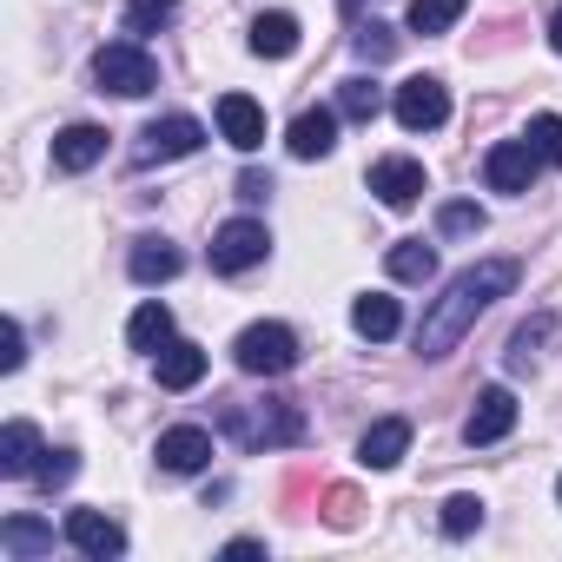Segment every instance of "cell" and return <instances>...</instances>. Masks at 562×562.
Returning a JSON list of instances; mask_svg holds the SVG:
<instances>
[{"label":"cell","mask_w":562,"mask_h":562,"mask_svg":"<svg viewBox=\"0 0 562 562\" xmlns=\"http://www.w3.org/2000/svg\"><path fill=\"white\" fill-rule=\"evenodd\" d=\"M251 555H265V542H251V536L245 542H225V562H251Z\"/></svg>","instance_id":"obj_37"},{"label":"cell","mask_w":562,"mask_h":562,"mask_svg":"<svg viewBox=\"0 0 562 562\" xmlns=\"http://www.w3.org/2000/svg\"><path fill=\"white\" fill-rule=\"evenodd\" d=\"M351 325H358V338H371V345H384V338H397V325H404V312H397V299H384V292H364V299L351 305Z\"/></svg>","instance_id":"obj_19"},{"label":"cell","mask_w":562,"mask_h":562,"mask_svg":"<svg viewBox=\"0 0 562 562\" xmlns=\"http://www.w3.org/2000/svg\"><path fill=\"white\" fill-rule=\"evenodd\" d=\"M251 54L258 60H292L299 54V21L292 14H258L251 21Z\"/></svg>","instance_id":"obj_18"},{"label":"cell","mask_w":562,"mask_h":562,"mask_svg":"<svg viewBox=\"0 0 562 562\" xmlns=\"http://www.w3.org/2000/svg\"><path fill=\"white\" fill-rule=\"evenodd\" d=\"M172 14H179V0H126V34L146 41V34H159Z\"/></svg>","instance_id":"obj_27"},{"label":"cell","mask_w":562,"mask_h":562,"mask_svg":"<svg viewBox=\"0 0 562 562\" xmlns=\"http://www.w3.org/2000/svg\"><path fill=\"white\" fill-rule=\"evenodd\" d=\"M225 424H232L238 443H251V450H258V443H265V450H271V443H299V437H305V417H299L292 404H258V411H238V404H232Z\"/></svg>","instance_id":"obj_5"},{"label":"cell","mask_w":562,"mask_h":562,"mask_svg":"<svg viewBox=\"0 0 562 562\" xmlns=\"http://www.w3.org/2000/svg\"><path fill=\"white\" fill-rule=\"evenodd\" d=\"M516 292V258H483V265H470V271H457L450 285H443V299L424 312V325H417V351L424 358H450L457 345H463V331L496 305V299H509Z\"/></svg>","instance_id":"obj_1"},{"label":"cell","mask_w":562,"mask_h":562,"mask_svg":"<svg viewBox=\"0 0 562 562\" xmlns=\"http://www.w3.org/2000/svg\"><path fill=\"white\" fill-rule=\"evenodd\" d=\"M126 265H133L139 285H166V278H179V265H186V258H179V245H166V238H139Z\"/></svg>","instance_id":"obj_21"},{"label":"cell","mask_w":562,"mask_h":562,"mask_svg":"<svg viewBox=\"0 0 562 562\" xmlns=\"http://www.w3.org/2000/svg\"><path fill=\"white\" fill-rule=\"evenodd\" d=\"M338 113H345V120H358V126H371V120L384 113V87H378V80H364V74H358V80H345V87H338Z\"/></svg>","instance_id":"obj_25"},{"label":"cell","mask_w":562,"mask_h":562,"mask_svg":"<svg viewBox=\"0 0 562 562\" xmlns=\"http://www.w3.org/2000/svg\"><path fill=\"white\" fill-rule=\"evenodd\" d=\"M516 430V397L503 391V384H490V391H476V411H470V424H463V437L470 443H503Z\"/></svg>","instance_id":"obj_12"},{"label":"cell","mask_w":562,"mask_h":562,"mask_svg":"<svg viewBox=\"0 0 562 562\" xmlns=\"http://www.w3.org/2000/svg\"><path fill=\"white\" fill-rule=\"evenodd\" d=\"M470 529H483V503L476 496H450L443 503V536H470Z\"/></svg>","instance_id":"obj_32"},{"label":"cell","mask_w":562,"mask_h":562,"mask_svg":"<svg viewBox=\"0 0 562 562\" xmlns=\"http://www.w3.org/2000/svg\"><path fill=\"white\" fill-rule=\"evenodd\" d=\"M555 496H562V476H555Z\"/></svg>","instance_id":"obj_39"},{"label":"cell","mask_w":562,"mask_h":562,"mask_svg":"<svg viewBox=\"0 0 562 562\" xmlns=\"http://www.w3.org/2000/svg\"><path fill=\"white\" fill-rule=\"evenodd\" d=\"M391 113H397V126H404V133H437V126L450 120V93H443V80L417 74V80H404V87H397Z\"/></svg>","instance_id":"obj_7"},{"label":"cell","mask_w":562,"mask_h":562,"mask_svg":"<svg viewBox=\"0 0 562 562\" xmlns=\"http://www.w3.org/2000/svg\"><path fill=\"white\" fill-rule=\"evenodd\" d=\"M358 509H364V503H358V490H331V496H325V516H331L338 529H351V522H358Z\"/></svg>","instance_id":"obj_33"},{"label":"cell","mask_w":562,"mask_h":562,"mask_svg":"<svg viewBox=\"0 0 562 562\" xmlns=\"http://www.w3.org/2000/svg\"><path fill=\"white\" fill-rule=\"evenodd\" d=\"M549 47L562 54V8H555V21H549Z\"/></svg>","instance_id":"obj_38"},{"label":"cell","mask_w":562,"mask_h":562,"mask_svg":"<svg viewBox=\"0 0 562 562\" xmlns=\"http://www.w3.org/2000/svg\"><path fill=\"white\" fill-rule=\"evenodd\" d=\"M470 232H483V205H470V199H450V205L437 212V238H470Z\"/></svg>","instance_id":"obj_28"},{"label":"cell","mask_w":562,"mask_h":562,"mask_svg":"<svg viewBox=\"0 0 562 562\" xmlns=\"http://www.w3.org/2000/svg\"><path fill=\"white\" fill-rule=\"evenodd\" d=\"M153 371H159V391H192V384L205 378V351L172 338V345L159 351V364H153Z\"/></svg>","instance_id":"obj_20"},{"label":"cell","mask_w":562,"mask_h":562,"mask_svg":"<svg viewBox=\"0 0 562 562\" xmlns=\"http://www.w3.org/2000/svg\"><path fill=\"white\" fill-rule=\"evenodd\" d=\"M126 338H133V351H153V358H159V351L172 345V312H166L159 299H146V305L133 312V325H126Z\"/></svg>","instance_id":"obj_23"},{"label":"cell","mask_w":562,"mask_h":562,"mask_svg":"<svg viewBox=\"0 0 562 562\" xmlns=\"http://www.w3.org/2000/svg\"><path fill=\"white\" fill-rule=\"evenodd\" d=\"M67 542H74L80 555H93V562L126 555V529H120L113 516H100V509H67Z\"/></svg>","instance_id":"obj_10"},{"label":"cell","mask_w":562,"mask_h":562,"mask_svg":"<svg viewBox=\"0 0 562 562\" xmlns=\"http://www.w3.org/2000/svg\"><path fill=\"white\" fill-rule=\"evenodd\" d=\"M351 41H358V54H364V60H371V67H378V60H391V54H397V34H391V27H384V21H364V27H358V34H351Z\"/></svg>","instance_id":"obj_30"},{"label":"cell","mask_w":562,"mask_h":562,"mask_svg":"<svg viewBox=\"0 0 562 562\" xmlns=\"http://www.w3.org/2000/svg\"><path fill=\"white\" fill-rule=\"evenodd\" d=\"M74 470H80V457H74V450H47V457H41V470H34V483H41V490H67V483H74Z\"/></svg>","instance_id":"obj_31"},{"label":"cell","mask_w":562,"mask_h":562,"mask_svg":"<svg viewBox=\"0 0 562 562\" xmlns=\"http://www.w3.org/2000/svg\"><path fill=\"white\" fill-rule=\"evenodd\" d=\"M522 139L536 146V159H542V166H562V120H555V113H536Z\"/></svg>","instance_id":"obj_29"},{"label":"cell","mask_w":562,"mask_h":562,"mask_svg":"<svg viewBox=\"0 0 562 562\" xmlns=\"http://www.w3.org/2000/svg\"><path fill=\"white\" fill-rule=\"evenodd\" d=\"M153 457H159V470H166V476H192V470H205V463H212V430H199V424L159 430Z\"/></svg>","instance_id":"obj_9"},{"label":"cell","mask_w":562,"mask_h":562,"mask_svg":"<svg viewBox=\"0 0 562 562\" xmlns=\"http://www.w3.org/2000/svg\"><path fill=\"white\" fill-rule=\"evenodd\" d=\"M292 159H325L331 146H338V113L331 106H305L299 120H292Z\"/></svg>","instance_id":"obj_14"},{"label":"cell","mask_w":562,"mask_h":562,"mask_svg":"<svg viewBox=\"0 0 562 562\" xmlns=\"http://www.w3.org/2000/svg\"><path fill=\"white\" fill-rule=\"evenodd\" d=\"M106 159V133L100 126H67V133H54V166L60 172H87V166H100Z\"/></svg>","instance_id":"obj_16"},{"label":"cell","mask_w":562,"mask_h":562,"mask_svg":"<svg viewBox=\"0 0 562 562\" xmlns=\"http://www.w3.org/2000/svg\"><path fill=\"white\" fill-rule=\"evenodd\" d=\"M384 265H391V278H404V285H430V278H437V245H424V238H397Z\"/></svg>","instance_id":"obj_22"},{"label":"cell","mask_w":562,"mask_h":562,"mask_svg":"<svg viewBox=\"0 0 562 562\" xmlns=\"http://www.w3.org/2000/svg\"><path fill=\"white\" fill-rule=\"evenodd\" d=\"M0 549H8V555H47V549H54V522H41V516H8V522H0Z\"/></svg>","instance_id":"obj_24"},{"label":"cell","mask_w":562,"mask_h":562,"mask_svg":"<svg viewBox=\"0 0 562 562\" xmlns=\"http://www.w3.org/2000/svg\"><path fill=\"white\" fill-rule=\"evenodd\" d=\"M218 133L238 146V153H258L265 146V106L251 93H225L218 100Z\"/></svg>","instance_id":"obj_13"},{"label":"cell","mask_w":562,"mask_h":562,"mask_svg":"<svg viewBox=\"0 0 562 562\" xmlns=\"http://www.w3.org/2000/svg\"><path fill=\"white\" fill-rule=\"evenodd\" d=\"M404 450H411V417H378V424L364 430V443H358V457H364L371 470H397Z\"/></svg>","instance_id":"obj_15"},{"label":"cell","mask_w":562,"mask_h":562,"mask_svg":"<svg viewBox=\"0 0 562 562\" xmlns=\"http://www.w3.org/2000/svg\"><path fill=\"white\" fill-rule=\"evenodd\" d=\"M21 325H8V331H0V371H21Z\"/></svg>","instance_id":"obj_36"},{"label":"cell","mask_w":562,"mask_h":562,"mask_svg":"<svg viewBox=\"0 0 562 562\" xmlns=\"http://www.w3.org/2000/svg\"><path fill=\"white\" fill-rule=\"evenodd\" d=\"M536 345H542V318H536V325H522V331H516V338H509V364H516V371H522V364H529V358H536Z\"/></svg>","instance_id":"obj_34"},{"label":"cell","mask_w":562,"mask_h":562,"mask_svg":"<svg viewBox=\"0 0 562 562\" xmlns=\"http://www.w3.org/2000/svg\"><path fill=\"white\" fill-rule=\"evenodd\" d=\"M41 430L34 424H8L0 430V476H34L41 470Z\"/></svg>","instance_id":"obj_17"},{"label":"cell","mask_w":562,"mask_h":562,"mask_svg":"<svg viewBox=\"0 0 562 562\" xmlns=\"http://www.w3.org/2000/svg\"><path fill=\"white\" fill-rule=\"evenodd\" d=\"M199 146H205V126H199L192 113H166V120H146L133 159H139V166H159V159H192Z\"/></svg>","instance_id":"obj_4"},{"label":"cell","mask_w":562,"mask_h":562,"mask_svg":"<svg viewBox=\"0 0 562 562\" xmlns=\"http://www.w3.org/2000/svg\"><path fill=\"white\" fill-rule=\"evenodd\" d=\"M536 146L529 139H496L490 153H483V179H490V192H509V199H522L529 186H536Z\"/></svg>","instance_id":"obj_8"},{"label":"cell","mask_w":562,"mask_h":562,"mask_svg":"<svg viewBox=\"0 0 562 562\" xmlns=\"http://www.w3.org/2000/svg\"><path fill=\"white\" fill-rule=\"evenodd\" d=\"M345 8H358V0H345Z\"/></svg>","instance_id":"obj_40"},{"label":"cell","mask_w":562,"mask_h":562,"mask_svg":"<svg viewBox=\"0 0 562 562\" xmlns=\"http://www.w3.org/2000/svg\"><path fill=\"white\" fill-rule=\"evenodd\" d=\"M93 80H100V93L146 100V93L159 87V67H153V54H146L139 41H113V47L93 54Z\"/></svg>","instance_id":"obj_2"},{"label":"cell","mask_w":562,"mask_h":562,"mask_svg":"<svg viewBox=\"0 0 562 562\" xmlns=\"http://www.w3.org/2000/svg\"><path fill=\"white\" fill-rule=\"evenodd\" d=\"M424 186H430V179H424L417 159H378V166H371V192H378L391 212H411V205L424 199Z\"/></svg>","instance_id":"obj_11"},{"label":"cell","mask_w":562,"mask_h":562,"mask_svg":"<svg viewBox=\"0 0 562 562\" xmlns=\"http://www.w3.org/2000/svg\"><path fill=\"white\" fill-rule=\"evenodd\" d=\"M232 358H238L245 378H285L299 364V338L285 325H245L238 345H232Z\"/></svg>","instance_id":"obj_3"},{"label":"cell","mask_w":562,"mask_h":562,"mask_svg":"<svg viewBox=\"0 0 562 562\" xmlns=\"http://www.w3.org/2000/svg\"><path fill=\"white\" fill-rule=\"evenodd\" d=\"M265 251H271V232L258 225V218H225L218 232H212V271H251V265H265Z\"/></svg>","instance_id":"obj_6"},{"label":"cell","mask_w":562,"mask_h":562,"mask_svg":"<svg viewBox=\"0 0 562 562\" xmlns=\"http://www.w3.org/2000/svg\"><path fill=\"white\" fill-rule=\"evenodd\" d=\"M463 8H470V0H411V27L417 34H450L463 21Z\"/></svg>","instance_id":"obj_26"},{"label":"cell","mask_w":562,"mask_h":562,"mask_svg":"<svg viewBox=\"0 0 562 562\" xmlns=\"http://www.w3.org/2000/svg\"><path fill=\"white\" fill-rule=\"evenodd\" d=\"M238 199L245 205H265L271 199V172H238Z\"/></svg>","instance_id":"obj_35"}]
</instances>
